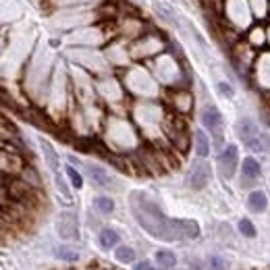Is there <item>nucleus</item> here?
I'll use <instances>...</instances> for the list:
<instances>
[{
  "label": "nucleus",
  "instance_id": "f257e3e1",
  "mask_svg": "<svg viewBox=\"0 0 270 270\" xmlns=\"http://www.w3.org/2000/svg\"><path fill=\"white\" fill-rule=\"evenodd\" d=\"M131 212L135 220L144 231H148L152 237L162 239V241H177L183 239L181 224L179 220H170L162 214V210L152 202L146 193H131Z\"/></svg>",
  "mask_w": 270,
  "mask_h": 270
},
{
  "label": "nucleus",
  "instance_id": "f03ea898",
  "mask_svg": "<svg viewBox=\"0 0 270 270\" xmlns=\"http://www.w3.org/2000/svg\"><path fill=\"white\" fill-rule=\"evenodd\" d=\"M239 137L243 139V144L253 152H270V139L260 133L258 125L251 119H243L239 123Z\"/></svg>",
  "mask_w": 270,
  "mask_h": 270
},
{
  "label": "nucleus",
  "instance_id": "7ed1b4c3",
  "mask_svg": "<svg viewBox=\"0 0 270 270\" xmlns=\"http://www.w3.org/2000/svg\"><path fill=\"white\" fill-rule=\"evenodd\" d=\"M202 123L206 129H210V133H214L216 141L222 139V115L218 112L216 106L208 104L204 110H202Z\"/></svg>",
  "mask_w": 270,
  "mask_h": 270
},
{
  "label": "nucleus",
  "instance_id": "20e7f679",
  "mask_svg": "<svg viewBox=\"0 0 270 270\" xmlns=\"http://www.w3.org/2000/svg\"><path fill=\"white\" fill-rule=\"evenodd\" d=\"M237 160H239L237 146L229 144V146H226V148L222 150V154L218 156V166H220L222 177H226V179H231V177H233L235 168H237Z\"/></svg>",
  "mask_w": 270,
  "mask_h": 270
},
{
  "label": "nucleus",
  "instance_id": "39448f33",
  "mask_svg": "<svg viewBox=\"0 0 270 270\" xmlns=\"http://www.w3.org/2000/svg\"><path fill=\"white\" fill-rule=\"evenodd\" d=\"M77 216L73 212H61L59 220H56V231H59L61 239H75L77 237Z\"/></svg>",
  "mask_w": 270,
  "mask_h": 270
},
{
  "label": "nucleus",
  "instance_id": "423d86ee",
  "mask_svg": "<svg viewBox=\"0 0 270 270\" xmlns=\"http://www.w3.org/2000/svg\"><path fill=\"white\" fill-rule=\"evenodd\" d=\"M189 187L193 189H204L208 185V181H210V166L206 162H195L189 170Z\"/></svg>",
  "mask_w": 270,
  "mask_h": 270
},
{
  "label": "nucleus",
  "instance_id": "0eeeda50",
  "mask_svg": "<svg viewBox=\"0 0 270 270\" xmlns=\"http://www.w3.org/2000/svg\"><path fill=\"white\" fill-rule=\"evenodd\" d=\"M266 206H268V197H266V193L264 191H251L249 193V197H247V208L251 210V212H264L266 210Z\"/></svg>",
  "mask_w": 270,
  "mask_h": 270
},
{
  "label": "nucleus",
  "instance_id": "6e6552de",
  "mask_svg": "<svg viewBox=\"0 0 270 270\" xmlns=\"http://www.w3.org/2000/svg\"><path fill=\"white\" fill-rule=\"evenodd\" d=\"M40 146H42V152H44V156H46L48 166L52 168V173H54V175H59V173H61V170H59V156H56L54 148L50 146V141L40 139Z\"/></svg>",
  "mask_w": 270,
  "mask_h": 270
},
{
  "label": "nucleus",
  "instance_id": "1a4fd4ad",
  "mask_svg": "<svg viewBox=\"0 0 270 270\" xmlns=\"http://www.w3.org/2000/svg\"><path fill=\"white\" fill-rule=\"evenodd\" d=\"M85 170L90 173L92 181H96L98 185H110V175L102 166H96V164H85Z\"/></svg>",
  "mask_w": 270,
  "mask_h": 270
},
{
  "label": "nucleus",
  "instance_id": "9d476101",
  "mask_svg": "<svg viewBox=\"0 0 270 270\" xmlns=\"http://www.w3.org/2000/svg\"><path fill=\"white\" fill-rule=\"evenodd\" d=\"M195 152L200 158H206V156L210 154V139L202 129L195 131Z\"/></svg>",
  "mask_w": 270,
  "mask_h": 270
},
{
  "label": "nucleus",
  "instance_id": "9b49d317",
  "mask_svg": "<svg viewBox=\"0 0 270 270\" xmlns=\"http://www.w3.org/2000/svg\"><path fill=\"white\" fill-rule=\"evenodd\" d=\"M241 168H243V175L247 179H258L262 168H260V162L255 158H243V164H241Z\"/></svg>",
  "mask_w": 270,
  "mask_h": 270
},
{
  "label": "nucleus",
  "instance_id": "f8f14e48",
  "mask_svg": "<svg viewBox=\"0 0 270 270\" xmlns=\"http://www.w3.org/2000/svg\"><path fill=\"white\" fill-rule=\"evenodd\" d=\"M181 224V233H183V239H195L200 237V224L195 220H179Z\"/></svg>",
  "mask_w": 270,
  "mask_h": 270
},
{
  "label": "nucleus",
  "instance_id": "ddd939ff",
  "mask_svg": "<svg viewBox=\"0 0 270 270\" xmlns=\"http://www.w3.org/2000/svg\"><path fill=\"white\" fill-rule=\"evenodd\" d=\"M156 262L160 264V268H173L177 264V258H175V253L173 251H168V249H158L156 251Z\"/></svg>",
  "mask_w": 270,
  "mask_h": 270
},
{
  "label": "nucleus",
  "instance_id": "4468645a",
  "mask_svg": "<svg viewBox=\"0 0 270 270\" xmlns=\"http://www.w3.org/2000/svg\"><path fill=\"white\" fill-rule=\"evenodd\" d=\"M119 243V233L115 229H102L100 233V245L104 249H110L112 245H117Z\"/></svg>",
  "mask_w": 270,
  "mask_h": 270
},
{
  "label": "nucleus",
  "instance_id": "2eb2a0df",
  "mask_svg": "<svg viewBox=\"0 0 270 270\" xmlns=\"http://www.w3.org/2000/svg\"><path fill=\"white\" fill-rule=\"evenodd\" d=\"M115 258L121 264H129V262H135V251L129 245H119L115 251Z\"/></svg>",
  "mask_w": 270,
  "mask_h": 270
},
{
  "label": "nucleus",
  "instance_id": "dca6fc26",
  "mask_svg": "<svg viewBox=\"0 0 270 270\" xmlns=\"http://www.w3.org/2000/svg\"><path fill=\"white\" fill-rule=\"evenodd\" d=\"M94 206L100 210L102 214H108V212L115 210V202H112L110 197H106V195H98L96 200H94Z\"/></svg>",
  "mask_w": 270,
  "mask_h": 270
},
{
  "label": "nucleus",
  "instance_id": "f3484780",
  "mask_svg": "<svg viewBox=\"0 0 270 270\" xmlns=\"http://www.w3.org/2000/svg\"><path fill=\"white\" fill-rule=\"evenodd\" d=\"M239 231H241V235H245V237H255V226L247 218H241L239 220Z\"/></svg>",
  "mask_w": 270,
  "mask_h": 270
},
{
  "label": "nucleus",
  "instance_id": "a211bd4d",
  "mask_svg": "<svg viewBox=\"0 0 270 270\" xmlns=\"http://www.w3.org/2000/svg\"><path fill=\"white\" fill-rule=\"evenodd\" d=\"M56 253H59V258L65 260V262H77L79 260V253L73 251V249H69V247H61Z\"/></svg>",
  "mask_w": 270,
  "mask_h": 270
},
{
  "label": "nucleus",
  "instance_id": "6ab92c4d",
  "mask_svg": "<svg viewBox=\"0 0 270 270\" xmlns=\"http://www.w3.org/2000/svg\"><path fill=\"white\" fill-rule=\"evenodd\" d=\"M67 175H69L71 183H73V187H77V189H81V187H83V177L77 173V170H75L73 166H67Z\"/></svg>",
  "mask_w": 270,
  "mask_h": 270
},
{
  "label": "nucleus",
  "instance_id": "aec40b11",
  "mask_svg": "<svg viewBox=\"0 0 270 270\" xmlns=\"http://www.w3.org/2000/svg\"><path fill=\"white\" fill-rule=\"evenodd\" d=\"M208 268L210 270H226V262H224V258H220V255H210Z\"/></svg>",
  "mask_w": 270,
  "mask_h": 270
},
{
  "label": "nucleus",
  "instance_id": "412c9836",
  "mask_svg": "<svg viewBox=\"0 0 270 270\" xmlns=\"http://www.w3.org/2000/svg\"><path fill=\"white\" fill-rule=\"evenodd\" d=\"M216 88H218V92H220L222 96H226V98H233V96H235L233 88H231V85H229V83H224V81H220V83L216 85Z\"/></svg>",
  "mask_w": 270,
  "mask_h": 270
},
{
  "label": "nucleus",
  "instance_id": "4be33fe9",
  "mask_svg": "<svg viewBox=\"0 0 270 270\" xmlns=\"http://www.w3.org/2000/svg\"><path fill=\"white\" fill-rule=\"evenodd\" d=\"M135 270H156V268H154L148 260H144V262H137V264H135Z\"/></svg>",
  "mask_w": 270,
  "mask_h": 270
},
{
  "label": "nucleus",
  "instance_id": "5701e85b",
  "mask_svg": "<svg viewBox=\"0 0 270 270\" xmlns=\"http://www.w3.org/2000/svg\"><path fill=\"white\" fill-rule=\"evenodd\" d=\"M175 270H185V268H175Z\"/></svg>",
  "mask_w": 270,
  "mask_h": 270
}]
</instances>
